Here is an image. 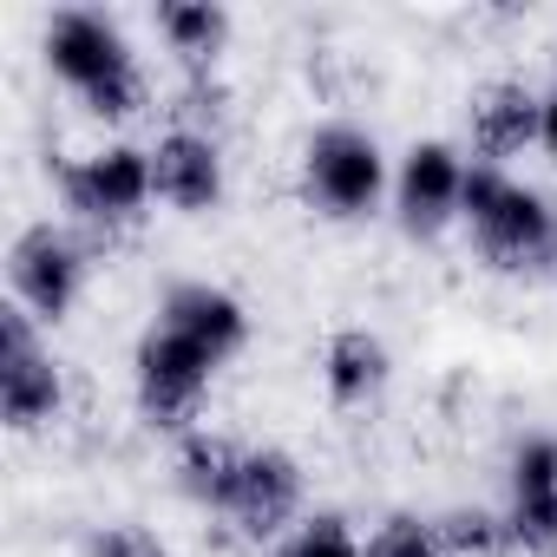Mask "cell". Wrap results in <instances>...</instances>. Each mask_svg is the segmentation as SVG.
<instances>
[{
  "mask_svg": "<svg viewBox=\"0 0 557 557\" xmlns=\"http://www.w3.org/2000/svg\"><path fill=\"white\" fill-rule=\"evenodd\" d=\"M505 531H511V550H524V557H557V485H511V498H505Z\"/></svg>",
  "mask_w": 557,
  "mask_h": 557,
  "instance_id": "obj_17",
  "label": "cell"
},
{
  "mask_svg": "<svg viewBox=\"0 0 557 557\" xmlns=\"http://www.w3.org/2000/svg\"><path fill=\"white\" fill-rule=\"evenodd\" d=\"M158 34L184 66H210L230 47V8H216V0H164Z\"/></svg>",
  "mask_w": 557,
  "mask_h": 557,
  "instance_id": "obj_15",
  "label": "cell"
},
{
  "mask_svg": "<svg viewBox=\"0 0 557 557\" xmlns=\"http://www.w3.org/2000/svg\"><path fill=\"white\" fill-rule=\"evenodd\" d=\"M459 223L472 230V249L498 275H550L557 269V203L531 184H518L505 164L466 158V197Z\"/></svg>",
  "mask_w": 557,
  "mask_h": 557,
  "instance_id": "obj_1",
  "label": "cell"
},
{
  "mask_svg": "<svg viewBox=\"0 0 557 557\" xmlns=\"http://www.w3.org/2000/svg\"><path fill=\"white\" fill-rule=\"evenodd\" d=\"M151 190H158V203H171L184 216L216 210L223 203V151H216V138L190 132V125L164 132L151 145Z\"/></svg>",
  "mask_w": 557,
  "mask_h": 557,
  "instance_id": "obj_10",
  "label": "cell"
},
{
  "mask_svg": "<svg viewBox=\"0 0 557 557\" xmlns=\"http://www.w3.org/2000/svg\"><path fill=\"white\" fill-rule=\"evenodd\" d=\"M86 557H171V544L151 524H99L86 537Z\"/></svg>",
  "mask_w": 557,
  "mask_h": 557,
  "instance_id": "obj_20",
  "label": "cell"
},
{
  "mask_svg": "<svg viewBox=\"0 0 557 557\" xmlns=\"http://www.w3.org/2000/svg\"><path fill=\"white\" fill-rule=\"evenodd\" d=\"M387 381H394V355L374 329L348 322L322 342V387H329L335 407H368V400L387 394Z\"/></svg>",
  "mask_w": 557,
  "mask_h": 557,
  "instance_id": "obj_13",
  "label": "cell"
},
{
  "mask_svg": "<svg viewBox=\"0 0 557 557\" xmlns=\"http://www.w3.org/2000/svg\"><path fill=\"white\" fill-rule=\"evenodd\" d=\"M151 151L138 145H99L73 164H60V203L79 216V223H138L145 203H151Z\"/></svg>",
  "mask_w": 557,
  "mask_h": 557,
  "instance_id": "obj_5",
  "label": "cell"
},
{
  "mask_svg": "<svg viewBox=\"0 0 557 557\" xmlns=\"http://www.w3.org/2000/svg\"><path fill=\"white\" fill-rule=\"evenodd\" d=\"M524 145H544V92H531L524 79L479 86V99H472V151L485 164H505Z\"/></svg>",
  "mask_w": 557,
  "mask_h": 557,
  "instance_id": "obj_12",
  "label": "cell"
},
{
  "mask_svg": "<svg viewBox=\"0 0 557 557\" xmlns=\"http://www.w3.org/2000/svg\"><path fill=\"white\" fill-rule=\"evenodd\" d=\"M433 531H440L446 557H511L505 511H492V505H446L433 518Z\"/></svg>",
  "mask_w": 557,
  "mask_h": 557,
  "instance_id": "obj_16",
  "label": "cell"
},
{
  "mask_svg": "<svg viewBox=\"0 0 557 557\" xmlns=\"http://www.w3.org/2000/svg\"><path fill=\"white\" fill-rule=\"evenodd\" d=\"M262 557H361V537L342 511H309L289 537H275Z\"/></svg>",
  "mask_w": 557,
  "mask_h": 557,
  "instance_id": "obj_18",
  "label": "cell"
},
{
  "mask_svg": "<svg viewBox=\"0 0 557 557\" xmlns=\"http://www.w3.org/2000/svg\"><path fill=\"white\" fill-rule=\"evenodd\" d=\"M216 381V361L171 335L164 322H151L138 335V355H132V387H138V413L158 426V433H190V420L203 413V394Z\"/></svg>",
  "mask_w": 557,
  "mask_h": 557,
  "instance_id": "obj_4",
  "label": "cell"
},
{
  "mask_svg": "<svg viewBox=\"0 0 557 557\" xmlns=\"http://www.w3.org/2000/svg\"><path fill=\"white\" fill-rule=\"evenodd\" d=\"M60 400H66V381L40 342V322L21 302H0V413H8V426L34 433L60 413Z\"/></svg>",
  "mask_w": 557,
  "mask_h": 557,
  "instance_id": "obj_6",
  "label": "cell"
},
{
  "mask_svg": "<svg viewBox=\"0 0 557 557\" xmlns=\"http://www.w3.org/2000/svg\"><path fill=\"white\" fill-rule=\"evenodd\" d=\"M8 289L34 322H66L79 289H86V256L66 230L53 223H27L8 243Z\"/></svg>",
  "mask_w": 557,
  "mask_h": 557,
  "instance_id": "obj_7",
  "label": "cell"
},
{
  "mask_svg": "<svg viewBox=\"0 0 557 557\" xmlns=\"http://www.w3.org/2000/svg\"><path fill=\"white\" fill-rule=\"evenodd\" d=\"M544 151H550V164H557V86L544 92Z\"/></svg>",
  "mask_w": 557,
  "mask_h": 557,
  "instance_id": "obj_21",
  "label": "cell"
},
{
  "mask_svg": "<svg viewBox=\"0 0 557 557\" xmlns=\"http://www.w3.org/2000/svg\"><path fill=\"white\" fill-rule=\"evenodd\" d=\"M47 66L53 79H66L86 112L99 119H132L145 106V73H138V53L132 40L119 34L112 14L99 8H60L47 21Z\"/></svg>",
  "mask_w": 557,
  "mask_h": 557,
  "instance_id": "obj_2",
  "label": "cell"
},
{
  "mask_svg": "<svg viewBox=\"0 0 557 557\" xmlns=\"http://www.w3.org/2000/svg\"><path fill=\"white\" fill-rule=\"evenodd\" d=\"M158 322H164L171 335L197 342L216 368H223L230 355H243V342H249V309H243L230 289H216V283H171L164 302H158Z\"/></svg>",
  "mask_w": 557,
  "mask_h": 557,
  "instance_id": "obj_11",
  "label": "cell"
},
{
  "mask_svg": "<svg viewBox=\"0 0 557 557\" xmlns=\"http://www.w3.org/2000/svg\"><path fill=\"white\" fill-rule=\"evenodd\" d=\"M243 459H249V446L243 440H230V433H184L177 440V492L197 505V511H230V498H236V479H243Z\"/></svg>",
  "mask_w": 557,
  "mask_h": 557,
  "instance_id": "obj_14",
  "label": "cell"
},
{
  "mask_svg": "<svg viewBox=\"0 0 557 557\" xmlns=\"http://www.w3.org/2000/svg\"><path fill=\"white\" fill-rule=\"evenodd\" d=\"M459 197H466V158L446 138H420L400 171H394V216L407 236H440L446 223H459Z\"/></svg>",
  "mask_w": 557,
  "mask_h": 557,
  "instance_id": "obj_9",
  "label": "cell"
},
{
  "mask_svg": "<svg viewBox=\"0 0 557 557\" xmlns=\"http://www.w3.org/2000/svg\"><path fill=\"white\" fill-rule=\"evenodd\" d=\"M223 518L249 544L289 537L302 524V466H296V453H283V446H249L243 479H236V498H230Z\"/></svg>",
  "mask_w": 557,
  "mask_h": 557,
  "instance_id": "obj_8",
  "label": "cell"
},
{
  "mask_svg": "<svg viewBox=\"0 0 557 557\" xmlns=\"http://www.w3.org/2000/svg\"><path fill=\"white\" fill-rule=\"evenodd\" d=\"M361 557H446V550H440L433 518H420V511H387V518L374 524V537L361 544Z\"/></svg>",
  "mask_w": 557,
  "mask_h": 557,
  "instance_id": "obj_19",
  "label": "cell"
},
{
  "mask_svg": "<svg viewBox=\"0 0 557 557\" xmlns=\"http://www.w3.org/2000/svg\"><path fill=\"white\" fill-rule=\"evenodd\" d=\"M302 190L322 216H368L387 197V158L374 145V132L329 119L309 132L302 145Z\"/></svg>",
  "mask_w": 557,
  "mask_h": 557,
  "instance_id": "obj_3",
  "label": "cell"
}]
</instances>
